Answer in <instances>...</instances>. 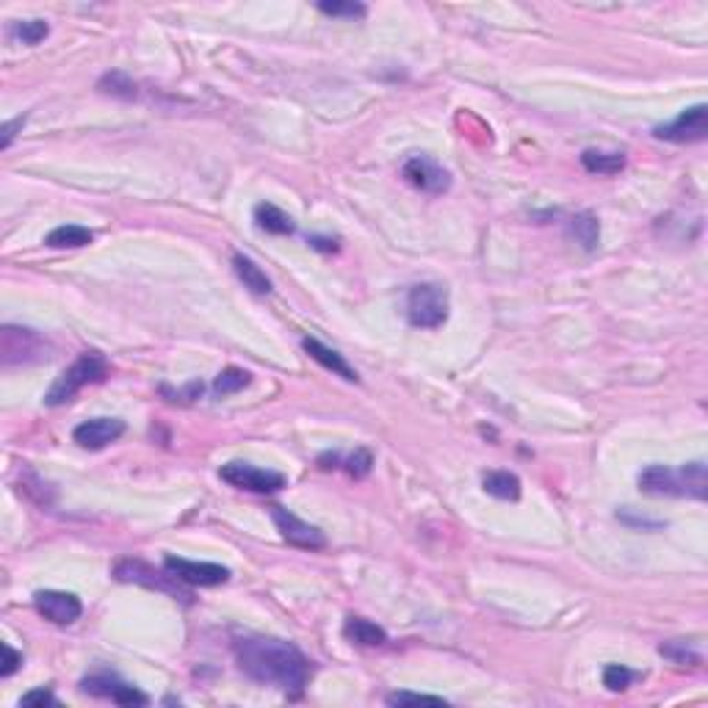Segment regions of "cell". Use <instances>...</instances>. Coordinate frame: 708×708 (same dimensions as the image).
Listing matches in <instances>:
<instances>
[{"mask_svg": "<svg viewBox=\"0 0 708 708\" xmlns=\"http://www.w3.org/2000/svg\"><path fill=\"white\" fill-rule=\"evenodd\" d=\"M233 653L246 678L288 695H299L313 676V661L294 642L277 636H238Z\"/></svg>", "mask_w": 708, "mask_h": 708, "instance_id": "6da1fadb", "label": "cell"}, {"mask_svg": "<svg viewBox=\"0 0 708 708\" xmlns=\"http://www.w3.org/2000/svg\"><path fill=\"white\" fill-rule=\"evenodd\" d=\"M636 484L648 495H676V499H695V501H705L708 495V476L703 459L686 463L681 468L648 465L636 476Z\"/></svg>", "mask_w": 708, "mask_h": 708, "instance_id": "7a4b0ae2", "label": "cell"}, {"mask_svg": "<svg viewBox=\"0 0 708 708\" xmlns=\"http://www.w3.org/2000/svg\"><path fill=\"white\" fill-rule=\"evenodd\" d=\"M105 376H109V360H105V354L97 349H86L78 354V360L50 385V391L45 394V404L48 407L69 404L86 385H97Z\"/></svg>", "mask_w": 708, "mask_h": 708, "instance_id": "3957f363", "label": "cell"}, {"mask_svg": "<svg viewBox=\"0 0 708 708\" xmlns=\"http://www.w3.org/2000/svg\"><path fill=\"white\" fill-rule=\"evenodd\" d=\"M407 322L420 330H438L448 318V291L440 282H418L407 294Z\"/></svg>", "mask_w": 708, "mask_h": 708, "instance_id": "277c9868", "label": "cell"}, {"mask_svg": "<svg viewBox=\"0 0 708 708\" xmlns=\"http://www.w3.org/2000/svg\"><path fill=\"white\" fill-rule=\"evenodd\" d=\"M53 346L37 330L6 324L0 330V360L4 366H31L50 360Z\"/></svg>", "mask_w": 708, "mask_h": 708, "instance_id": "5b68a950", "label": "cell"}, {"mask_svg": "<svg viewBox=\"0 0 708 708\" xmlns=\"http://www.w3.org/2000/svg\"><path fill=\"white\" fill-rule=\"evenodd\" d=\"M114 579H117V581H125V584L150 587V589L166 592V595L181 597V600L189 597V592L181 587L183 581H177L166 568H164V571H155L153 564L141 562V559H119V562L114 564Z\"/></svg>", "mask_w": 708, "mask_h": 708, "instance_id": "8992f818", "label": "cell"}, {"mask_svg": "<svg viewBox=\"0 0 708 708\" xmlns=\"http://www.w3.org/2000/svg\"><path fill=\"white\" fill-rule=\"evenodd\" d=\"M653 136L672 145H695L708 136V105L697 102L692 109H684L676 119L653 128Z\"/></svg>", "mask_w": 708, "mask_h": 708, "instance_id": "52a82bcc", "label": "cell"}, {"mask_svg": "<svg viewBox=\"0 0 708 708\" xmlns=\"http://www.w3.org/2000/svg\"><path fill=\"white\" fill-rule=\"evenodd\" d=\"M219 476L238 487V490H250V492H261V495H269V492H277L282 490L288 482L282 473L277 471H266V468H258V465H250V463H227L219 468Z\"/></svg>", "mask_w": 708, "mask_h": 708, "instance_id": "ba28073f", "label": "cell"}, {"mask_svg": "<svg viewBox=\"0 0 708 708\" xmlns=\"http://www.w3.org/2000/svg\"><path fill=\"white\" fill-rule=\"evenodd\" d=\"M164 568L189 587H219L230 581V568L217 562H194V559H181V556H166Z\"/></svg>", "mask_w": 708, "mask_h": 708, "instance_id": "9c48e42d", "label": "cell"}, {"mask_svg": "<svg viewBox=\"0 0 708 708\" xmlns=\"http://www.w3.org/2000/svg\"><path fill=\"white\" fill-rule=\"evenodd\" d=\"M402 174H404V181L410 186H415L418 191L423 194H446L451 189V172L446 166H440L435 158L429 155H412L404 161L402 166Z\"/></svg>", "mask_w": 708, "mask_h": 708, "instance_id": "30bf717a", "label": "cell"}, {"mask_svg": "<svg viewBox=\"0 0 708 708\" xmlns=\"http://www.w3.org/2000/svg\"><path fill=\"white\" fill-rule=\"evenodd\" d=\"M271 520L279 531V537L288 545H296L305 551H322L327 545V537H324L322 528L313 526V523H305L302 518H296L286 507H271Z\"/></svg>", "mask_w": 708, "mask_h": 708, "instance_id": "8fae6325", "label": "cell"}, {"mask_svg": "<svg viewBox=\"0 0 708 708\" xmlns=\"http://www.w3.org/2000/svg\"><path fill=\"white\" fill-rule=\"evenodd\" d=\"M33 606H37V612L53 625H73L84 615L81 597L73 592H64V589H40L33 595Z\"/></svg>", "mask_w": 708, "mask_h": 708, "instance_id": "7c38bea8", "label": "cell"}, {"mask_svg": "<svg viewBox=\"0 0 708 708\" xmlns=\"http://www.w3.org/2000/svg\"><path fill=\"white\" fill-rule=\"evenodd\" d=\"M81 692L94 695V697H105V700L119 703V705H147L150 703V697L145 692H138L133 684L111 676V672H94V676L84 678Z\"/></svg>", "mask_w": 708, "mask_h": 708, "instance_id": "4fadbf2b", "label": "cell"}, {"mask_svg": "<svg viewBox=\"0 0 708 708\" xmlns=\"http://www.w3.org/2000/svg\"><path fill=\"white\" fill-rule=\"evenodd\" d=\"M122 435H125V420H119V418H92V420L78 423L75 432H73V440L81 448L100 451L105 446L117 443Z\"/></svg>", "mask_w": 708, "mask_h": 708, "instance_id": "5bb4252c", "label": "cell"}, {"mask_svg": "<svg viewBox=\"0 0 708 708\" xmlns=\"http://www.w3.org/2000/svg\"><path fill=\"white\" fill-rule=\"evenodd\" d=\"M302 349L310 354V358H313L318 366H324L327 371L338 374L341 379H346V382H358V379H360L358 371H354V368L343 360V354H341V351L330 349L327 343H322L318 338H302Z\"/></svg>", "mask_w": 708, "mask_h": 708, "instance_id": "9a60e30c", "label": "cell"}, {"mask_svg": "<svg viewBox=\"0 0 708 708\" xmlns=\"http://www.w3.org/2000/svg\"><path fill=\"white\" fill-rule=\"evenodd\" d=\"M343 636L354 645H366V648H379L387 642V631L366 617H346L343 623Z\"/></svg>", "mask_w": 708, "mask_h": 708, "instance_id": "2e32d148", "label": "cell"}, {"mask_svg": "<svg viewBox=\"0 0 708 708\" xmlns=\"http://www.w3.org/2000/svg\"><path fill=\"white\" fill-rule=\"evenodd\" d=\"M482 487L487 495L499 501H518L520 499V479L512 471H487L482 476Z\"/></svg>", "mask_w": 708, "mask_h": 708, "instance_id": "e0dca14e", "label": "cell"}, {"mask_svg": "<svg viewBox=\"0 0 708 708\" xmlns=\"http://www.w3.org/2000/svg\"><path fill=\"white\" fill-rule=\"evenodd\" d=\"M94 241V233L81 225H58L45 235V243L50 250H78V246H89Z\"/></svg>", "mask_w": 708, "mask_h": 708, "instance_id": "ac0fdd59", "label": "cell"}, {"mask_svg": "<svg viewBox=\"0 0 708 708\" xmlns=\"http://www.w3.org/2000/svg\"><path fill=\"white\" fill-rule=\"evenodd\" d=\"M233 271L238 274V279L243 282V288H250L252 294L258 296H266L271 294V279L266 277V271L246 255H235L233 258Z\"/></svg>", "mask_w": 708, "mask_h": 708, "instance_id": "d6986e66", "label": "cell"}, {"mask_svg": "<svg viewBox=\"0 0 708 708\" xmlns=\"http://www.w3.org/2000/svg\"><path fill=\"white\" fill-rule=\"evenodd\" d=\"M628 164V155L623 150H584L581 166L592 174H617Z\"/></svg>", "mask_w": 708, "mask_h": 708, "instance_id": "ffe728a7", "label": "cell"}, {"mask_svg": "<svg viewBox=\"0 0 708 708\" xmlns=\"http://www.w3.org/2000/svg\"><path fill=\"white\" fill-rule=\"evenodd\" d=\"M255 222H258L261 230L274 233V235H291V233L296 230L294 219L286 214V210L271 205V202H261V205L255 208Z\"/></svg>", "mask_w": 708, "mask_h": 708, "instance_id": "44dd1931", "label": "cell"}, {"mask_svg": "<svg viewBox=\"0 0 708 708\" xmlns=\"http://www.w3.org/2000/svg\"><path fill=\"white\" fill-rule=\"evenodd\" d=\"M571 235L584 246V250L589 252V250H595L597 246V238H600V222H597V217H592L589 210H584V214H576L573 219H571Z\"/></svg>", "mask_w": 708, "mask_h": 708, "instance_id": "7402d4cb", "label": "cell"}, {"mask_svg": "<svg viewBox=\"0 0 708 708\" xmlns=\"http://www.w3.org/2000/svg\"><path fill=\"white\" fill-rule=\"evenodd\" d=\"M50 25L45 20H20L12 25V37L20 40L22 45H40L42 40H48Z\"/></svg>", "mask_w": 708, "mask_h": 708, "instance_id": "603a6c76", "label": "cell"}, {"mask_svg": "<svg viewBox=\"0 0 708 708\" xmlns=\"http://www.w3.org/2000/svg\"><path fill=\"white\" fill-rule=\"evenodd\" d=\"M252 382V374L250 371H243V368H235V366H230V368H225L219 376H217V382H214V391L219 394V396H230V394H238L241 387H246Z\"/></svg>", "mask_w": 708, "mask_h": 708, "instance_id": "cb8c5ba5", "label": "cell"}, {"mask_svg": "<svg viewBox=\"0 0 708 708\" xmlns=\"http://www.w3.org/2000/svg\"><path fill=\"white\" fill-rule=\"evenodd\" d=\"M659 653L667 656L669 661H676V664H692V667H697V664L703 661V656H700L689 642H684V640L664 642V645L659 648Z\"/></svg>", "mask_w": 708, "mask_h": 708, "instance_id": "d4e9b609", "label": "cell"}, {"mask_svg": "<svg viewBox=\"0 0 708 708\" xmlns=\"http://www.w3.org/2000/svg\"><path fill=\"white\" fill-rule=\"evenodd\" d=\"M318 12L322 14H330V17H349V20H360L366 17V6L363 4H354V0H324V4H318Z\"/></svg>", "mask_w": 708, "mask_h": 708, "instance_id": "484cf974", "label": "cell"}, {"mask_svg": "<svg viewBox=\"0 0 708 708\" xmlns=\"http://www.w3.org/2000/svg\"><path fill=\"white\" fill-rule=\"evenodd\" d=\"M636 681V672L623 664H606L604 667V686L609 692H623Z\"/></svg>", "mask_w": 708, "mask_h": 708, "instance_id": "4316f807", "label": "cell"}, {"mask_svg": "<svg viewBox=\"0 0 708 708\" xmlns=\"http://www.w3.org/2000/svg\"><path fill=\"white\" fill-rule=\"evenodd\" d=\"M100 92L114 94V97H125V100L136 97V86H133V81H130L128 75H122V73L105 75V78L100 81Z\"/></svg>", "mask_w": 708, "mask_h": 708, "instance_id": "83f0119b", "label": "cell"}, {"mask_svg": "<svg viewBox=\"0 0 708 708\" xmlns=\"http://www.w3.org/2000/svg\"><path fill=\"white\" fill-rule=\"evenodd\" d=\"M346 471L354 476V479H363V476H368L371 473V465H374V456H371V451L368 448H358L354 451L349 459H346Z\"/></svg>", "mask_w": 708, "mask_h": 708, "instance_id": "f1b7e54d", "label": "cell"}, {"mask_svg": "<svg viewBox=\"0 0 708 708\" xmlns=\"http://www.w3.org/2000/svg\"><path fill=\"white\" fill-rule=\"evenodd\" d=\"M387 703L391 705H410V703H432V705H446L443 697L438 695H418V692H394L387 695Z\"/></svg>", "mask_w": 708, "mask_h": 708, "instance_id": "f546056e", "label": "cell"}, {"mask_svg": "<svg viewBox=\"0 0 708 708\" xmlns=\"http://www.w3.org/2000/svg\"><path fill=\"white\" fill-rule=\"evenodd\" d=\"M56 703H58L56 695H53L50 689H45V686L31 689V692H25V695L20 697V705H40V708H45V705H56Z\"/></svg>", "mask_w": 708, "mask_h": 708, "instance_id": "4dcf8cb0", "label": "cell"}, {"mask_svg": "<svg viewBox=\"0 0 708 708\" xmlns=\"http://www.w3.org/2000/svg\"><path fill=\"white\" fill-rule=\"evenodd\" d=\"M20 664H22V653H17L9 642H4V667H0V676L4 678L14 676V672L20 669Z\"/></svg>", "mask_w": 708, "mask_h": 708, "instance_id": "1f68e13d", "label": "cell"}, {"mask_svg": "<svg viewBox=\"0 0 708 708\" xmlns=\"http://www.w3.org/2000/svg\"><path fill=\"white\" fill-rule=\"evenodd\" d=\"M25 119H28V117L22 114V117H17V119H9V122L4 125V136H0V150H6V147L12 145V138H14V136H17V130L25 125Z\"/></svg>", "mask_w": 708, "mask_h": 708, "instance_id": "d6a6232c", "label": "cell"}, {"mask_svg": "<svg viewBox=\"0 0 708 708\" xmlns=\"http://www.w3.org/2000/svg\"><path fill=\"white\" fill-rule=\"evenodd\" d=\"M307 241H310V246H315V250H324V252H332V250H338V243H335V241H330V238H318V235H310Z\"/></svg>", "mask_w": 708, "mask_h": 708, "instance_id": "836d02e7", "label": "cell"}]
</instances>
